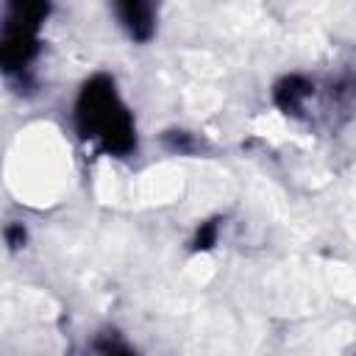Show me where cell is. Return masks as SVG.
<instances>
[{
	"label": "cell",
	"instance_id": "1",
	"mask_svg": "<svg viewBox=\"0 0 356 356\" xmlns=\"http://www.w3.org/2000/svg\"><path fill=\"white\" fill-rule=\"evenodd\" d=\"M75 128L81 139L111 156H128L136 147L134 114L120 97L114 78L103 72L92 75L81 86L75 97Z\"/></svg>",
	"mask_w": 356,
	"mask_h": 356
},
{
	"label": "cell",
	"instance_id": "2",
	"mask_svg": "<svg viewBox=\"0 0 356 356\" xmlns=\"http://www.w3.org/2000/svg\"><path fill=\"white\" fill-rule=\"evenodd\" d=\"M50 6L44 3H11L6 8L0 33V64L6 72H22L39 53V28Z\"/></svg>",
	"mask_w": 356,
	"mask_h": 356
},
{
	"label": "cell",
	"instance_id": "3",
	"mask_svg": "<svg viewBox=\"0 0 356 356\" xmlns=\"http://www.w3.org/2000/svg\"><path fill=\"white\" fill-rule=\"evenodd\" d=\"M120 25L125 28V33L134 42H147L156 31V19H153V8L147 3L139 0H128V3H117L114 6Z\"/></svg>",
	"mask_w": 356,
	"mask_h": 356
},
{
	"label": "cell",
	"instance_id": "4",
	"mask_svg": "<svg viewBox=\"0 0 356 356\" xmlns=\"http://www.w3.org/2000/svg\"><path fill=\"white\" fill-rule=\"evenodd\" d=\"M309 95H312V83L300 75H286L273 92V97H275V103L284 114H298Z\"/></svg>",
	"mask_w": 356,
	"mask_h": 356
},
{
	"label": "cell",
	"instance_id": "5",
	"mask_svg": "<svg viewBox=\"0 0 356 356\" xmlns=\"http://www.w3.org/2000/svg\"><path fill=\"white\" fill-rule=\"evenodd\" d=\"M214 239H217V222H200L192 248H195V250H206V248L214 245Z\"/></svg>",
	"mask_w": 356,
	"mask_h": 356
},
{
	"label": "cell",
	"instance_id": "6",
	"mask_svg": "<svg viewBox=\"0 0 356 356\" xmlns=\"http://www.w3.org/2000/svg\"><path fill=\"white\" fill-rule=\"evenodd\" d=\"M100 356H134V353H131L125 345H120V342H111V339H108V342H103V345H100Z\"/></svg>",
	"mask_w": 356,
	"mask_h": 356
}]
</instances>
